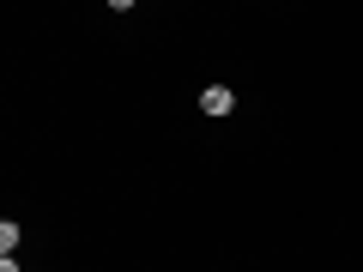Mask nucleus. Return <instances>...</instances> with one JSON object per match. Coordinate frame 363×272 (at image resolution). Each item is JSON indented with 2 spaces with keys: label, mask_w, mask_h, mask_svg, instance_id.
<instances>
[{
  "label": "nucleus",
  "mask_w": 363,
  "mask_h": 272,
  "mask_svg": "<svg viewBox=\"0 0 363 272\" xmlns=\"http://www.w3.org/2000/svg\"><path fill=\"white\" fill-rule=\"evenodd\" d=\"M236 109V91L230 85H206L200 91V115H230Z\"/></svg>",
  "instance_id": "obj_1"
},
{
  "label": "nucleus",
  "mask_w": 363,
  "mask_h": 272,
  "mask_svg": "<svg viewBox=\"0 0 363 272\" xmlns=\"http://www.w3.org/2000/svg\"><path fill=\"white\" fill-rule=\"evenodd\" d=\"M18 236H25V230H18V224H13V218L0 224V254H6V260H13V248H18Z\"/></svg>",
  "instance_id": "obj_2"
},
{
  "label": "nucleus",
  "mask_w": 363,
  "mask_h": 272,
  "mask_svg": "<svg viewBox=\"0 0 363 272\" xmlns=\"http://www.w3.org/2000/svg\"><path fill=\"white\" fill-rule=\"evenodd\" d=\"M0 272H18V260H0Z\"/></svg>",
  "instance_id": "obj_3"
}]
</instances>
